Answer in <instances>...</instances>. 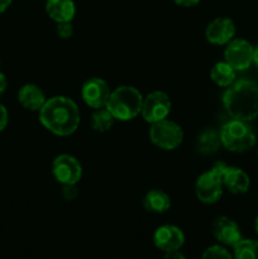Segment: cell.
<instances>
[{
    "instance_id": "cell-1",
    "label": "cell",
    "mask_w": 258,
    "mask_h": 259,
    "mask_svg": "<svg viewBox=\"0 0 258 259\" xmlns=\"http://www.w3.org/2000/svg\"><path fill=\"white\" fill-rule=\"evenodd\" d=\"M39 121L47 131L60 137L75 133L80 124V110L72 99L53 96L39 110Z\"/></svg>"
},
{
    "instance_id": "cell-2",
    "label": "cell",
    "mask_w": 258,
    "mask_h": 259,
    "mask_svg": "<svg viewBox=\"0 0 258 259\" xmlns=\"http://www.w3.org/2000/svg\"><path fill=\"white\" fill-rule=\"evenodd\" d=\"M223 105L230 118L252 121L258 116V83L240 78L223 94Z\"/></svg>"
},
{
    "instance_id": "cell-3",
    "label": "cell",
    "mask_w": 258,
    "mask_h": 259,
    "mask_svg": "<svg viewBox=\"0 0 258 259\" xmlns=\"http://www.w3.org/2000/svg\"><path fill=\"white\" fill-rule=\"evenodd\" d=\"M143 96L136 88L129 85L119 86L111 91L105 108L115 120L128 121L136 118L142 111Z\"/></svg>"
},
{
    "instance_id": "cell-4",
    "label": "cell",
    "mask_w": 258,
    "mask_h": 259,
    "mask_svg": "<svg viewBox=\"0 0 258 259\" xmlns=\"http://www.w3.org/2000/svg\"><path fill=\"white\" fill-rule=\"evenodd\" d=\"M222 146L235 153H244L255 144V134L248 121L232 119L222 126L219 132Z\"/></svg>"
},
{
    "instance_id": "cell-5",
    "label": "cell",
    "mask_w": 258,
    "mask_h": 259,
    "mask_svg": "<svg viewBox=\"0 0 258 259\" xmlns=\"http://www.w3.org/2000/svg\"><path fill=\"white\" fill-rule=\"evenodd\" d=\"M224 162H217L210 171L200 175L195 184L196 196L202 204H215L223 195V169Z\"/></svg>"
},
{
    "instance_id": "cell-6",
    "label": "cell",
    "mask_w": 258,
    "mask_h": 259,
    "mask_svg": "<svg viewBox=\"0 0 258 259\" xmlns=\"http://www.w3.org/2000/svg\"><path fill=\"white\" fill-rule=\"evenodd\" d=\"M149 138L152 143L158 148L172 151L176 149L184 141V131L179 124L166 118L151 124Z\"/></svg>"
},
{
    "instance_id": "cell-7",
    "label": "cell",
    "mask_w": 258,
    "mask_h": 259,
    "mask_svg": "<svg viewBox=\"0 0 258 259\" xmlns=\"http://www.w3.org/2000/svg\"><path fill=\"white\" fill-rule=\"evenodd\" d=\"M171 100L166 93L158 90L152 91L143 98L141 114L147 123L153 124L166 119L171 111Z\"/></svg>"
},
{
    "instance_id": "cell-8",
    "label": "cell",
    "mask_w": 258,
    "mask_h": 259,
    "mask_svg": "<svg viewBox=\"0 0 258 259\" xmlns=\"http://www.w3.org/2000/svg\"><path fill=\"white\" fill-rule=\"evenodd\" d=\"M52 174L61 185H77L82 177V166L71 154H60L53 159Z\"/></svg>"
},
{
    "instance_id": "cell-9",
    "label": "cell",
    "mask_w": 258,
    "mask_h": 259,
    "mask_svg": "<svg viewBox=\"0 0 258 259\" xmlns=\"http://www.w3.org/2000/svg\"><path fill=\"white\" fill-rule=\"evenodd\" d=\"M224 60L235 71L247 70L252 65L253 46L243 38L232 39L224 51Z\"/></svg>"
},
{
    "instance_id": "cell-10",
    "label": "cell",
    "mask_w": 258,
    "mask_h": 259,
    "mask_svg": "<svg viewBox=\"0 0 258 259\" xmlns=\"http://www.w3.org/2000/svg\"><path fill=\"white\" fill-rule=\"evenodd\" d=\"M111 90L106 81L99 77H90L83 82L81 96L88 106L93 109L105 108L110 98Z\"/></svg>"
},
{
    "instance_id": "cell-11",
    "label": "cell",
    "mask_w": 258,
    "mask_h": 259,
    "mask_svg": "<svg viewBox=\"0 0 258 259\" xmlns=\"http://www.w3.org/2000/svg\"><path fill=\"white\" fill-rule=\"evenodd\" d=\"M153 243L163 253L180 250L185 244V234L176 225H162L154 232Z\"/></svg>"
},
{
    "instance_id": "cell-12",
    "label": "cell",
    "mask_w": 258,
    "mask_h": 259,
    "mask_svg": "<svg viewBox=\"0 0 258 259\" xmlns=\"http://www.w3.org/2000/svg\"><path fill=\"white\" fill-rule=\"evenodd\" d=\"M235 25L234 22L229 18H215L214 20L207 24L205 30V37L207 42L215 46L228 45L232 39H234Z\"/></svg>"
},
{
    "instance_id": "cell-13",
    "label": "cell",
    "mask_w": 258,
    "mask_h": 259,
    "mask_svg": "<svg viewBox=\"0 0 258 259\" xmlns=\"http://www.w3.org/2000/svg\"><path fill=\"white\" fill-rule=\"evenodd\" d=\"M212 235L223 245L234 247L242 238L240 228L234 220L228 217H218L211 227Z\"/></svg>"
},
{
    "instance_id": "cell-14",
    "label": "cell",
    "mask_w": 258,
    "mask_h": 259,
    "mask_svg": "<svg viewBox=\"0 0 258 259\" xmlns=\"http://www.w3.org/2000/svg\"><path fill=\"white\" fill-rule=\"evenodd\" d=\"M223 185L232 194H245L249 190L250 180L249 176L242 168L225 164L224 169H223Z\"/></svg>"
},
{
    "instance_id": "cell-15",
    "label": "cell",
    "mask_w": 258,
    "mask_h": 259,
    "mask_svg": "<svg viewBox=\"0 0 258 259\" xmlns=\"http://www.w3.org/2000/svg\"><path fill=\"white\" fill-rule=\"evenodd\" d=\"M18 101L23 108L32 111H39L47 101L45 93L39 86L34 83H27L22 86L18 93Z\"/></svg>"
},
{
    "instance_id": "cell-16",
    "label": "cell",
    "mask_w": 258,
    "mask_h": 259,
    "mask_svg": "<svg viewBox=\"0 0 258 259\" xmlns=\"http://www.w3.org/2000/svg\"><path fill=\"white\" fill-rule=\"evenodd\" d=\"M46 13L56 23L71 22L76 14L73 0H47Z\"/></svg>"
},
{
    "instance_id": "cell-17",
    "label": "cell",
    "mask_w": 258,
    "mask_h": 259,
    "mask_svg": "<svg viewBox=\"0 0 258 259\" xmlns=\"http://www.w3.org/2000/svg\"><path fill=\"white\" fill-rule=\"evenodd\" d=\"M143 206L153 214H163L171 207V197L162 190H151L143 199Z\"/></svg>"
},
{
    "instance_id": "cell-18",
    "label": "cell",
    "mask_w": 258,
    "mask_h": 259,
    "mask_svg": "<svg viewBox=\"0 0 258 259\" xmlns=\"http://www.w3.org/2000/svg\"><path fill=\"white\" fill-rule=\"evenodd\" d=\"M220 146H222V141H220L219 132L211 128L201 132L196 142L197 151L204 156H211L217 153Z\"/></svg>"
},
{
    "instance_id": "cell-19",
    "label": "cell",
    "mask_w": 258,
    "mask_h": 259,
    "mask_svg": "<svg viewBox=\"0 0 258 259\" xmlns=\"http://www.w3.org/2000/svg\"><path fill=\"white\" fill-rule=\"evenodd\" d=\"M235 77H237V71L225 61L215 63L210 71V78L220 88H229L232 83H234Z\"/></svg>"
},
{
    "instance_id": "cell-20",
    "label": "cell",
    "mask_w": 258,
    "mask_h": 259,
    "mask_svg": "<svg viewBox=\"0 0 258 259\" xmlns=\"http://www.w3.org/2000/svg\"><path fill=\"white\" fill-rule=\"evenodd\" d=\"M234 259H258V240L240 239L233 247Z\"/></svg>"
},
{
    "instance_id": "cell-21",
    "label": "cell",
    "mask_w": 258,
    "mask_h": 259,
    "mask_svg": "<svg viewBox=\"0 0 258 259\" xmlns=\"http://www.w3.org/2000/svg\"><path fill=\"white\" fill-rule=\"evenodd\" d=\"M114 121H115V118L106 108L96 109L91 115V126L94 131L99 132V133H105V132L110 131Z\"/></svg>"
},
{
    "instance_id": "cell-22",
    "label": "cell",
    "mask_w": 258,
    "mask_h": 259,
    "mask_svg": "<svg viewBox=\"0 0 258 259\" xmlns=\"http://www.w3.org/2000/svg\"><path fill=\"white\" fill-rule=\"evenodd\" d=\"M201 259H234V257L223 245H211L204 250Z\"/></svg>"
},
{
    "instance_id": "cell-23",
    "label": "cell",
    "mask_w": 258,
    "mask_h": 259,
    "mask_svg": "<svg viewBox=\"0 0 258 259\" xmlns=\"http://www.w3.org/2000/svg\"><path fill=\"white\" fill-rule=\"evenodd\" d=\"M56 33L60 38L62 39H68V38L72 37L73 34V27L71 24V22H63V23H57V29Z\"/></svg>"
},
{
    "instance_id": "cell-24",
    "label": "cell",
    "mask_w": 258,
    "mask_h": 259,
    "mask_svg": "<svg viewBox=\"0 0 258 259\" xmlns=\"http://www.w3.org/2000/svg\"><path fill=\"white\" fill-rule=\"evenodd\" d=\"M62 196L67 201H72L78 194V189L76 185H62Z\"/></svg>"
},
{
    "instance_id": "cell-25",
    "label": "cell",
    "mask_w": 258,
    "mask_h": 259,
    "mask_svg": "<svg viewBox=\"0 0 258 259\" xmlns=\"http://www.w3.org/2000/svg\"><path fill=\"white\" fill-rule=\"evenodd\" d=\"M8 111L7 109H5L4 105H2L0 104V132H3L5 129V126H7L8 124Z\"/></svg>"
},
{
    "instance_id": "cell-26",
    "label": "cell",
    "mask_w": 258,
    "mask_h": 259,
    "mask_svg": "<svg viewBox=\"0 0 258 259\" xmlns=\"http://www.w3.org/2000/svg\"><path fill=\"white\" fill-rule=\"evenodd\" d=\"M175 4L180 5V7L184 8H190V7H195L200 3V0H174Z\"/></svg>"
},
{
    "instance_id": "cell-27",
    "label": "cell",
    "mask_w": 258,
    "mask_h": 259,
    "mask_svg": "<svg viewBox=\"0 0 258 259\" xmlns=\"http://www.w3.org/2000/svg\"><path fill=\"white\" fill-rule=\"evenodd\" d=\"M163 259H186L184 253H181L180 250H174V252H167L164 253Z\"/></svg>"
},
{
    "instance_id": "cell-28",
    "label": "cell",
    "mask_w": 258,
    "mask_h": 259,
    "mask_svg": "<svg viewBox=\"0 0 258 259\" xmlns=\"http://www.w3.org/2000/svg\"><path fill=\"white\" fill-rule=\"evenodd\" d=\"M7 77H5V75L3 72H0V95H2L3 93L5 91V89H7Z\"/></svg>"
},
{
    "instance_id": "cell-29",
    "label": "cell",
    "mask_w": 258,
    "mask_h": 259,
    "mask_svg": "<svg viewBox=\"0 0 258 259\" xmlns=\"http://www.w3.org/2000/svg\"><path fill=\"white\" fill-rule=\"evenodd\" d=\"M10 4H12V0H0V13L5 12Z\"/></svg>"
},
{
    "instance_id": "cell-30",
    "label": "cell",
    "mask_w": 258,
    "mask_h": 259,
    "mask_svg": "<svg viewBox=\"0 0 258 259\" xmlns=\"http://www.w3.org/2000/svg\"><path fill=\"white\" fill-rule=\"evenodd\" d=\"M252 63L258 68V45L255 47H253V60Z\"/></svg>"
},
{
    "instance_id": "cell-31",
    "label": "cell",
    "mask_w": 258,
    "mask_h": 259,
    "mask_svg": "<svg viewBox=\"0 0 258 259\" xmlns=\"http://www.w3.org/2000/svg\"><path fill=\"white\" fill-rule=\"evenodd\" d=\"M254 229H255V233H257V235H258V215L254 220Z\"/></svg>"
}]
</instances>
